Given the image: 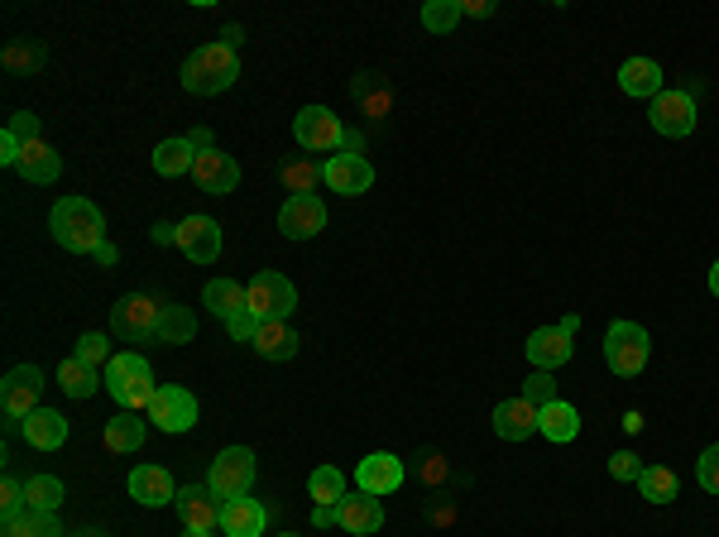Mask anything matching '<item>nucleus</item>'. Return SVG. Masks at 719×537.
Returning a JSON list of instances; mask_svg holds the SVG:
<instances>
[{
	"mask_svg": "<svg viewBox=\"0 0 719 537\" xmlns=\"http://www.w3.org/2000/svg\"><path fill=\"white\" fill-rule=\"evenodd\" d=\"M49 230L67 255H96L106 245V216L87 197H58L49 212Z\"/></svg>",
	"mask_w": 719,
	"mask_h": 537,
	"instance_id": "nucleus-1",
	"label": "nucleus"
},
{
	"mask_svg": "<svg viewBox=\"0 0 719 537\" xmlns=\"http://www.w3.org/2000/svg\"><path fill=\"white\" fill-rule=\"evenodd\" d=\"M106 394L116 398L120 408H130V412H149V404H154V394H159V384H154V369H149V361H144L140 351L110 355V365H106Z\"/></svg>",
	"mask_w": 719,
	"mask_h": 537,
	"instance_id": "nucleus-2",
	"label": "nucleus"
},
{
	"mask_svg": "<svg viewBox=\"0 0 719 537\" xmlns=\"http://www.w3.org/2000/svg\"><path fill=\"white\" fill-rule=\"evenodd\" d=\"M235 77H240V58H235L230 44H202L192 58L183 63V92L192 96H221L226 87H235Z\"/></svg>",
	"mask_w": 719,
	"mask_h": 537,
	"instance_id": "nucleus-3",
	"label": "nucleus"
},
{
	"mask_svg": "<svg viewBox=\"0 0 719 537\" xmlns=\"http://www.w3.org/2000/svg\"><path fill=\"white\" fill-rule=\"evenodd\" d=\"M255 471H259V465H255L250 447H226L212 461V471H206V490H212L221 504H226V500H245V494L255 490Z\"/></svg>",
	"mask_w": 719,
	"mask_h": 537,
	"instance_id": "nucleus-4",
	"label": "nucleus"
},
{
	"mask_svg": "<svg viewBox=\"0 0 719 537\" xmlns=\"http://www.w3.org/2000/svg\"><path fill=\"white\" fill-rule=\"evenodd\" d=\"M245 288H250V308L245 312L259 316V322H288L298 312V288L279 269H259V279Z\"/></svg>",
	"mask_w": 719,
	"mask_h": 537,
	"instance_id": "nucleus-5",
	"label": "nucleus"
},
{
	"mask_svg": "<svg viewBox=\"0 0 719 537\" xmlns=\"http://www.w3.org/2000/svg\"><path fill=\"white\" fill-rule=\"evenodd\" d=\"M159 316H163V302H154L149 293H130L110 308V332L130 346H144V341H159Z\"/></svg>",
	"mask_w": 719,
	"mask_h": 537,
	"instance_id": "nucleus-6",
	"label": "nucleus"
},
{
	"mask_svg": "<svg viewBox=\"0 0 719 537\" xmlns=\"http://www.w3.org/2000/svg\"><path fill=\"white\" fill-rule=\"evenodd\" d=\"M647 355H653V341H647V332L638 322H614L610 332H604V361H610V369L619 379L643 375Z\"/></svg>",
	"mask_w": 719,
	"mask_h": 537,
	"instance_id": "nucleus-7",
	"label": "nucleus"
},
{
	"mask_svg": "<svg viewBox=\"0 0 719 537\" xmlns=\"http://www.w3.org/2000/svg\"><path fill=\"white\" fill-rule=\"evenodd\" d=\"M293 140L302 149H312V154H331V149L341 154L345 126H341V116L331 111V106H302V111L293 116Z\"/></svg>",
	"mask_w": 719,
	"mask_h": 537,
	"instance_id": "nucleus-8",
	"label": "nucleus"
},
{
	"mask_svg": "<svg viewBox=\"0 0 719 537\" xmlns=\"http://www.w3.org/2000/svg\"><path fill=\"white\" fill-rule=\"evenodd\" d=\"M144 418L154 422L159 432H192V427H197V398H192L183 384H159Z\"/></svg>",
	"mask_w": 719,
	"mask_h": 537,
	"instance_id": "nucleus-9",
	"label": "nucleus"
},
{
	"mask_svg": "<svg viewBox=\"0 0 719 537\" xmlns=\"http://www.w3.org/2000/svg\"><path fill=\"white\" fill-rule=\"evenodd\" d=\"M192 183H197L206 197H226V192L240 187V163H235L226 149H197V163H192Z\"/></svg>",
	"mask_w": 719,
	"mask_h": 537,
	"instance_id": "nucleus-10",
	"label": "nucleus"
},
{
	"mask_svg": "<svg viewBox=\"0 0 719 537\" xmlns=\"http://www.w3.org/2000/svg\"><path fill=\"white\" fill-rule=\"evenodd\" d=\"M279 230L288 240H312L326 230V202L316 192H298L279 206Z\"/></svg>",
	"mask_w": 719,
	"mask_h": 537,
	"instance_id": "nucleus-11",
	"label": "nucleus"
},
{
	"mask_svg": "<svg viewBox=\"0 0 719 537\" xmlns=\"http://www.w3.org/2000/svg\"><path fill=\"white\" fill-rule=\"evenodd\" d=\"M653 130L657 135H667V140H686L690 130H696V96L682 92V87H667L653 101Z\"/></svg>",
	"mask_w": 719,
	"mask_h": 537,
	"instance_id": "nucleus-12",
	"label": "nucleus"
},
{
	"mask_svg": "<svg viewBox=\"0 0 719 537\" xmlns=\"http://www.w3.org/2000/svg\"><path fill=\"white\" fill-rule=\"evenodd\" d=\"M173 245L183 250V259H192V265H216L221 259V222L216 216H183Z\"/></svg>",
	"mask_w": 719,
	"mask_h": 537,
	"instance_id": "nucleus-13",
	"label": "nucleus"
},
{
	"mask_svg": "<svg viewBox=\"0 0 719 537\" xmlns=\"http://www.w3.org/2000/svg\"><path fill=\"white\" fill-rule=\"evenodd\" d=\"M39 389H44V375L34 365H15L6 379H0V408H6L10 422H24L39 408Z\"/></svg>",
	"mask_w": 719,
	"mask_h": 537,
	"instance_id": "nucleus-14",
	"label": "nucleus"
},
{
	"mask_svg": "<svg viewBox=\"0 0 719 537\" xmlns=\"http://www.w3.org/2000/svg\"><path fill=\"white\" fill-rule=\"evenodd\" d=\"M322 183L331 192H341V197H360V192L375 187V163L365 154H331L322 163Z\"/></svg>",
	"mask_w": 719,
	"mask_h": 537,
	"instance_id": "nucleus-15",
	"label": "nucleus"
},
{
	"mask_svg": "<svg viewBox=\"0 0 719 537\" xmlns=\"http://www.w3.org/2000/svg\"><path fill=\"white\" fill-rule=\"evenodd\" d=\"M404 461L394 457V451H369L365 461L355 465V485L360 494H375V500H384V494H394V490H404Z\"/></svg>",
	"mask_w": 719,
	"mask_h": 537,
	"instance_id": "nucleus-16",
	"label": "nucleus"
},
{
	"mask_svg": "<svg viewBox=\"0 0 719 537\" xmlns=\"http://www.w3.org/2000/svg\"><path fill=\"white\" fill-rule=\"evenodd\" d=\"M173 508H178V518H183V528L221 533V508H226V504H221L206 485H183V490H178V500H173Z\"/></svg>",
	"mask_w": 719,
	"mask_h": 537,
	"instance_id": "nucleus-17",
	"label": "nucleus"
},
{
	"mask_svg": "<svg viewBox=\"0 0 719 537\" xmlns=\"http://www.w3.org/2000/svg\"><path fill=\"white\" fill-rule=\"evenodd\" d=\"M336 523L355 537H375L384 528V504L375 500V494H345V500L336 504Z\"/></svg>",
	"mask_w": 719,
	"mask_h": 537,
	"instance_id": "nucleus-18",
	"label": "nucleus"
},
{
	"mask_svg": "<svg viewBox=\"0 0 719 537\" xmlns=\"http://www.w3.org/2000/svg\"><path fill=\"white\" fill-rule=\"evenodd\" d=\"M130 500L144 504V508H163L178 500V485L163 465H135L130 471Z\"/></svg>",
	"mask_w": 719,
	"mask_h": 537,
	"instance_id": "nucleus-19",
	"label": "nucleus"
},
{
	"mask_svg": "<svg viewBox=\"0 0 719 537\" xmlns=\"http://www.w3.org/2000/svg\"><path fill=\"white\" fill-rule=\"evenodd\" d=\"M269 528V508L259 500H226V508H221V533L226 537H265Z\"/></svg>",
	"mask_w": 719,
	"mask_h": 537,
	"instance_id": "nucleus-20",
	"label": "nucleus"
},
{
	"mask_svg": "<svg viewBox=\"0 0 719 537\" xmlns=\"http://www.w3.org/2000/svg\"><path fill=\"white\" fill-rule=\"evenodd\" d=\"M494 432L504 437V442H528V437L537 432V408L528 404V398H504V404H494Z\"/></svg>",
	"mask_w": 719,
	"mask_h": 537,
	"instance_id": "nucleus-21",
	"label": "nucleus"
},
{
	"mask_svg": "<svg viewBox=\"0 0 719 537\" xmlns=\"http://www.w3.org/2000/svg\"><path fill=\"white\" fill-rule=\"evenodd\" d=\"M571 332L566 326H537V332L528 336V361L537 365V369H557V365H566L571 361Z\"/></svg>",
	"mask_w": 719,
	"mask_h": 537,
	"instance_id": "nucleus-22",
	"label": "nucleus"
},
{
	"mask_svg": "<svg viewBox=\"0 0 719 537\" xmlns=\"http://www.w3.org/2000/svg\"><path fill=\"white\" fill-rule=\"evenodd\" d=\"M0 537H67L58 514H49V508H15V514L0 518Z\"/></svg>",
	"mask_w": 719,
	"mask_h": 537,
	"instance_id": "nucleus-23",
	"label": "nucleus"
},
{
	"mask_svg": "<svg viewBox=\"0 0 719 537\" xmlns=\"http://www.w3.org/2000/svg\"><path fill=\"white\" fill-rule=\"evenodd\" d=\"M20 173H24V183H34V187L58 183V178H63L58 149H53L49 140H30V144H24V154H20Z\"/></svg>",
	"mask_w": 719,
	"mask_h": 537,
	"instance_id": "nucleus-24",
	"label": "nucleus"
},
{
	"mask_svg": "<svg viewBox=\"0 0 719 537\" xmlns=\"http://www.w3.org/2000/svg\"><path fill=\"white\" fill-rule=\"evenodd\" d=\"M20 432L34 451H58L67 442V418L63 412H53V408H34L30 418L20 422Z\"/></svg>",
	"mask_w": 719,
	"mask_h": 537,
	"instance_id": "nucleus-25",
	"label": "nucleus"
},
{
	"mask_svg": "<svg viewBox=\"0 0 719 537\" xmlns=\"http://www.w3.org/2000/svg\"><path fill=\"white\" fill-rule=\"evenodd\" d=\"M202 302L221 316V326H230L235 316H240L245 308H250V288L245 283H235V279H212L202 288Z\"/></svg>",
	"mask_w": 719,
	"mask_h": 537,
	"instance_id": "nucleus-26",
	"label": "nucleus"
},
{
	"mask_svg": "<svg viewBox=\"0 0 719 537\" xmlns=\"http://www.w3.org/2000/svg\"><path fill=\"white\" fill-rule=\"evenodd\" d=\"M250 346L259 351V361H273V365H279V361H293L302 341H298V332H293V322H259V332H255Z\"/></svg>",
	"mask_w": 719,
	"mask_h": 537,
	"instance_id": "nucleus-27",
	"label": "nucleus"
},
{
	"mask_svg": "<svg viewBox=\"0 0 719 537\" xmlns=\"http://www.w3.org/2000/svg\"><path fill=\"white\" fill-rule=\"evenodd\" d=\"M619 87L629 96H638V101H657V96L667 92V82H662V67L653 58H629L619 67Z\"/></svg>",
	"mask_w": 719,
	"mask_h": 537,
	"instance_id": "nucleus-28",
	"label": "nucleus"
},
{
	"mask_svg": "<svg viewBox=\"0 0 719 537\" xmlns=\"http://www.w3.org/2000/svg\"><path fill=\"white\" fill-rule=\"evenodd\" d=\"M537 432H543L547 442H557V447L576 442L580 437V412L566 404V398H551L547 408H537Z\"/></svg>",
	"mask_w": 719,
	"mask_h": 537,
	"instance_id": "nucleus-29",
	"label": "nucleus"
},
{
	"mask_svg": "<svg viewBox=\"0 0 719 537\" xmlns=\"http://www.w3.org/2000/svg\"><path fill=\"white\" fill-rule=\"evenodd\" d=\"M149 163H154L159 178H183L192 173V163H197V144L187 140V135H173V140H159L154 154H149Z\"/></svg>",
	"mask_w": 719,
	"mask_h": 537,
	"instance_id": "nucleus-30",
	"label": "nucleus"
},
{
	"mask_svg": "<svg viewBox=\"0 0 719 537\" xmlns=\"http://www.w3.org/2000/svg\"><path fill=\"white\" fill-rule=\"evenodd\" d=\"M144 447V418L130 408H120L116 418L106 422V451H116V457H130V451Z\"/></svg>",
	"mask_w": 719,
	"mask_h": 537,
	"instance_id": "nucleus-31",
	"label": "nucleus"
},
{
	"mask_svg": "<svg viewBox=\"0 0 719 537\" xmlns=\"http://www.w3.org/2000/svg\"><path fill=\"white\" fill-rule=\"evenodd\" d=\"M197 336V312L183 308V302H163L159 316V346H187Z\"/></svg>",
	"mask_w": 719,
	"mask_h": 537,
	"instance_id": "nucleus-32",
	"label": "nucleus"
},
{
	"mask_svg": "<svg viewBox=\"0 0 719 537\" xmlns=\"http://www.w3.org/2000/svg\"><path fill=\"white\" fill-rule=\"evenodd\" d=\"M58 389L67 398H92L96 389H101V379H96V365L77 361V355H67V361L58 365Z\"/></svg>",
	"mask_w": 719,
	"mask_h": 537,
	"instance_id": "nucleus-33",
	"label": "nucleus"
},
{
	"mask_svg": "<svg viewBox=\"0 0 719 537\" xmlns=\"http://www.w3.org/2000/svg\"><path fill=\"white\" fill-rule=\"evenodd\" d=\"M308 494L316 508H336L345 500V475L336 471V465H316V471L308 475Z\"/></svg>",
	"mask_w": 719,
	"mask_h": 537,
	"instance_id": "nucleus-34",
	"label": "nucleus"
},
{
	"mask_svg": "<svg viewBox=\"0 0 719 537\" xmlns=\"http://www.w3.org/2000/svg\"><path fill=\"white\" fill-rule=\"evenodd\" d=\"M638 494L647 504H672V500H682V485H676V475L667 471V465H643Z\"/></svg>",
	"mask_w": 719,
	"mask_h": 537,
	"instance_id": "nucleus-35",
	"label": "nucleus"
},
{
	"mask_svg": "<svg viewBox=\"0 0 719 537\" xmlns=\"http://www.w3.org/2000/svg\"><path fill=\"white\" fill-rule=\"evenodd\" d=\"M63 500H67V490H63L58 475H30L24 480V504L30 508H49V514H58Z\"/></svg>",
	"mask_w": 719,
	"mask_h": 537,
	"instance_id": "nucleus-36",
	"label": "nucleus"
},
{
	"mask_svg": "<svg viewBox=\"0 0 719 537\" xmlns=\"http://www.w3.org/2000/svg\"><path fill=\"white\" fill-rule=\"evenodd\" d=\"M461 0H427L422 6V30L427 34H451L455 24H461Z\"/></svg>",
	"mask_w": 719,
	"mask_h": 537,
	"instance_id": "nucleus-37",
	"label": "nucleus"
},
{
	"mask_svg": "<svg viewBox=\"0 0 719 537\" xmlns=\"http://www.w3.org/2000/svg\"><path fill=\"white\" fill-rule=\"evenodd\" d=\"M44 67V44L39 39H15L6 49V73H39Z\"/></svg>",
	"mask_w": 719,
	"mask_h": 537,
	"instance_id": "nucleus-38",
	"label": "nucleus"
},
{
	"mask_svg": "<svg viewBox=\"0 0 719 537\" xmlns=\"http://www.w3.org/2000/svg\"><path fill=\"white\" fill-rule=\"evenodd\" d=\"M523 398H528L533 408H547L551 398H561L557 394V379H551V369H533V375L523 379Z\"/></svg>",
	"mask_w": 719,
	"mask_h": 537,
	"instance_id": "nucleus-39",
	"label": "nucleus"
},
{
	"mask_svg": "<svg viewBox=\"0 0 719 537\" xmlns=\"http://www.w3.org/2000/svg\"><path fill=\"white\" fill-rule=\"evenodd\" d=\"M283 183L293 187V197H298V192H312L316 183H322V169H316V163H308V159L283 163Z\"/></svg>",
	"mask_w": 719,
	"mask_h": 537,
	"instance_id": "nucleus-40",
	"label": "nucleus"
},
{
	"mask_svg": "<svg viewBox=\"0 0 719 537\" xmlns=\"http://www.w3.org/2000/svg\"><path fill=\"white\" fill-rule=\"evenodd\" d=\"M696 480L705 494H719V447H705L696 461Z\"/></svg>",
	"mask_w": 719,
	"mask_h": 537,
	"instance_id": "nucleus-41",
	"label": "nucleus"
},
{
	"mask_svg": "<svg viewBox=\"0 0 719 537\" xmlns=\"http://www.w3.org/2000/svg\"><path fill=\"white\" fill-rule=\"evenodd\" d=\"M73 355H77V361H87V365H110V355H106V336H101V332H87V336H82Z\"/></svg>",
	"mask_w": 719,
	"mask_h": 537,
	"instance_id": "nucleus-42",
	"label": "nucleus"
},
{
	"mask_svg": "<svg viewBox=\"0 0 719 537\" xmlns=\"http://www.w3.org/2000/svg\"><path fill=\"white\" fill-rule=\"evenodd\" d=\"M15 508H24V480L6 475V480H0V518L15 514Z\"/></svg>",
	"mask_w": 719,
	"mask_h": 537,
	"instance_id": "nucleus-43",
	"label": "nucleus"
},
{
	"mask_svg": "<svg viewBox=\"0 0 719 537\" xmlns=\"http://www.w3.org/2000/svg\"><path fill=\"white\" fill-rule=\"evenodd\" d=\"M610 475H614V480H633V485H638L643 461L633 457V451H614V457H610Z\"/></svg>",
	"mask_w": 719,
	"mask_h": 537,
	"instance_id": "nucleus-44",
	"label": "nucleus"
},
{
	"mask_svg": "<svg viewBox=\"0 0 719 537\" xmlns=\"http://www.w3.org/2000/svg\"><path fill=\"white\" fill-rule=\"evenodd\" d=\"M10 130H15L24 144H30V140H44V126H39L34 111H15V116H10Z\"/></svg>",
	"mask_w": 719,
	"mask_h": 537,
	"instance_id": "nucleus-45",
	"label": "nucleus"
},
{
	"mask_svg": "<svg viewBox=\"0 0 719 537\" xmlns=\"http://www.w3.org/2000/svg\"><path fill=\"white\" fill-rule=\"evenodd\" d=\"M20 154H24V140L15 130H0V163H6V169H20Z\"/></svg>",
	"mask_w": 719,
	"mask_h": 537,
	"instance_id": "nucleus-46",
	"label": "nucleus"
},
{
	"mask_svg": "<svg viewBox=\"0 0 719 537\" xmlns=\"http://www.w3.org/2000/svg\"><path fill=\"white\" fill-rule=\"evenodd\" d=\"M255 332H259V316H250V312H240V316H235V322L226 326L230 341H255Z\"/></svg>",
	"mask_w": 719,
	"mask_h": 537,
	"instance_id": "nucleus-47",
	"label": "nucleus"
},
{
	"mask_svg": "<svg viewBox=\"0 0 719 537\" xmlns=\"http://www.w3.org/2000/svg\"><path fill=\"white\" fill-rule=\"evenodd\" d=\"M465 15H494V0H461Z\"/></svg>",
	"mask_w": 719,
	"mask_h": 537,
	"instance_id": "nucleus-48",
	"label": "nucleus"
},
{
	"mask_svg": "<svg viewBox=\"0 0 719 537\" xmlns=\"http://www.w3.org/2000/svg\"><path fill=\"white\" fill-rule=\"evenodd\" d=\"M187 140H192V144H197V149H212V144H216V140H212V130H206V126H197V130H192V135H187Z\"/></svg>",
	"mask_w": 719,
	"mask_h": 537,
	"instance_id": "nucleus-49",
	"label": "nucleus"
},
{
	"mask_svg": "<svg viewBox=\"0 0 719 537\" xmlns=\"http://www.w3.org/2000/svg\"><path fill=\"white\" fill-rule=\"evenodd\" d=\"M96 265H116V245H110V240L96 250Z\"/></svg>",
	"mask_w": 719,
	"mask_h": 537,
	"instance_id": "nucleus-50",
	"label": "nucleus"
},
{
	"mask_svg": "<svg viewBox=\"0 0 719 537\" xmlns=\"http://www.w3.org/2000/svg\"><path fill=\"white\" fill-rule=\"evenodd\" d=\"M312 523H316V528H326V523H336V508H316Z\"/></svg>",
	"mask_w": 719,
	"mask_h": 537,
	"instance_id": "nucleus-51",
	"label": "nucleus"
},
{
	"mask_svg": "<svg viewBox=\"0 0 719 537\" xmlns=\"http://www.w3.org/2000/svg\"><path fill=\"white\" fill-rule=\"evenodd\" d=\"M710 293L719 298V259H715V265H710Z\"/></svg>",
	"mask_w": 719,
	"mask_h": 537,
	"instance_id": "nucleus-52",
	"label": "nucleus"
},
{
	"mask_svg": "<svg viewBox=\"0 0 719 537\" xmlns=\"http://www.w3.org/2000/svg\"><path fill=\"white\" fill-rule=\"evenodd\" d=\"M183 537H216V533H202V528H183Z\"/></svg>",
	"mask_w": 719,
	"mask_h": 537,
	"instance_id": "nucleus-53",
	"label": "nucleus"
},
{
	"mask_svg": "<svg viewBox=\"0 0 719 537\" xmlns=\"http://www.w3.org/2000/svg\"><path fill=\"white\" fill-rule=\"evenodd\" d=\"M77 537H101V533H77Z\"/></svg>",
	"mask_w": 719,
	"mask_h": 537,
	"instance_id": "nucleus-54",
	"label": "nucleus"
},
{
	"mask_svg": "<svg viewBox=\"0 0 719 537\" xmlns=\"http://www.w3.org/2000/svg\"><path fill=\"white\" fill-rule=\"evenodd\" d=\"M283 537H298V533H283Z\"/></svg>",
	"mask_w": 719,
	"mask_h": 537,
	"instance_id": "nucleus-55",
	"label": "nucleus"
}]
</instances>
